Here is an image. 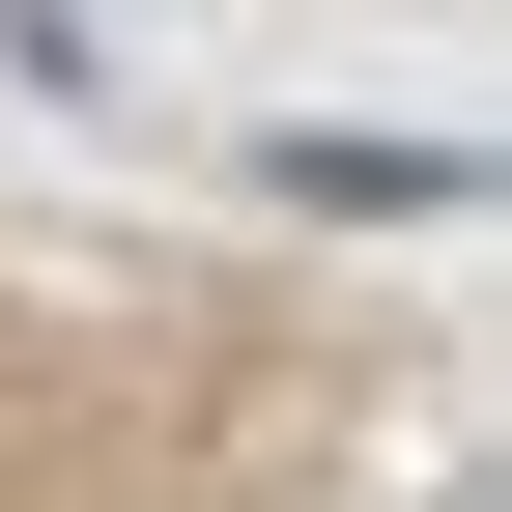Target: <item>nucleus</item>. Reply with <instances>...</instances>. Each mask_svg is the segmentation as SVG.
<instances>
[{"mask_svg": "<svg viewBox=\"0 0 512 512\" xmlns=\"http://www.w3.org/2000/svg\"><path fill=\"white\" fill-rule=\"evenodd\" d=\"M285 200H342V228H456L484 171H456V143H285Z\"/></svg>", "mask_w": 512, "mask_h": 512, "instance_id": "nucleus-1", "label": "nucleus"}]
</instances>
